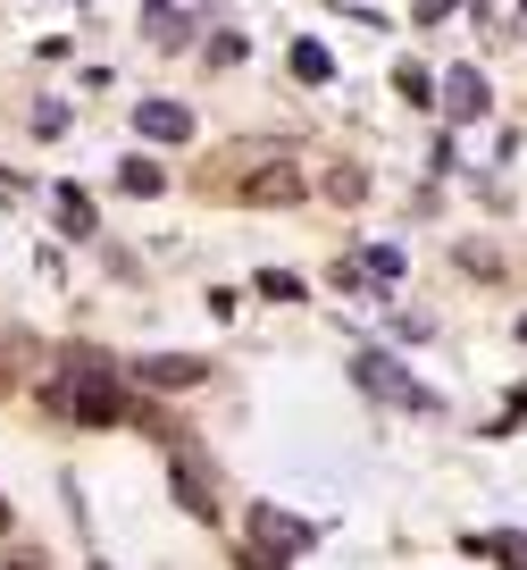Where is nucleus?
I'll return each mask as SVG.
<instances>
[{
	"instance_id": "1",
	"label": "nucleus",
	"mask_w": 527,
	"mask_h": 570,
	"mask_svg": "<svg viewBox=\"0 0 527 570\" xmlns=\"http://www.w3.org/2000/svg\"><path fill=\"white\" fill-rule=\"evenodd\" d=\"M243 529H251V546H243V570H285L294 553H310V520H294V512H277V503H251L243 512Z\"/></svg>"
},
{
	"instance_id": "2",
	"label": "nucleus",
	"mask_w": 527,
	"mask_h": 570,
	"mask_svg": "<svg viewBox=\"0 0 527 570\" xmlns=\"http://www.w3.org/2000/svg\"><path fill=\"white\" fill-rule=\"evenodd\" d=\"M351 377H360L369 394H386V403H402V411H436V394H427L394 353H360V361H351Z\"/></svg>"
},
{
	"instance_id": "3",
	"label": "nucleus",
	"mask_w": 527,
	"mask_h": 570,
	"mask_svg": "<svg viewBox=\"0 0 527 570\" xmlns=\"http://www.w3.org/2000/svg\"><path fill=\"white\" fill-rule=\"evenodd\" d=\"M176 495H185V512H193V520H218V495H210V462H201V445H176Z\"/></svg>"
},
{
	"instance_id": "4",
	"label": "nucleus",
	"mask_w": 527,
	"mask_h": 570,
	"mask_svg": "<svg viewBox=\"0 0 527 570\" xmlns=\"http://www.w3.org/2000/svg\"><path fill=\"white\" fill-rule=\"evenodd\" d=\"M301 185L310 177H301L294 160H268V168H251V177H235V194L243 202H301Z\"/></svg>"
},
{
	"instance_id": "5",
	"label": "nucleus",
	"mask_w": 527,
	"mask_h": 570,
	"mask_svg": "<svg viewBox=\"0 0 527 570\" xmlns=\"http://www.w3.org/2000/svg\"><path fill=\"white\" fill-rule=\"evenodd\" d=\"M135 126L151 142H185V135H193V109H185V101H135Z\"/></svg>"
},
{
	"instance_id": "6",
	"label": "nucleus",
	"mask_w": 527,
	"mask_h": 570,
	"mask_svg": "<svg viewBox=\"0 0 527 570\" xmlns=\"http://www.w3.org/2000/svg\"><path fill=\"white\" fill-rule=\"evenodd\" d=\"M444 118H486V76L477 68H444Z\"/></svg>"
},
{
	"instance_id": "7",
	"label": "nucleus",
	"mask_w": 527,
	"mask_h": 570,
	"mask_svg": "<svg viewBox=\"0 0 527 570\" xmlns=\"http://www.w3.org/2000/svg\"><path fill=\"white\" fill-rule=\"evenodd\" d=\"M135 377H142V386H201V361L193 353H142Z\"/></svg>"
},
{
	"instance_id": "8",
	"label": "nucleus",
	"mask_w": 527,
	"mask_h": 570,
	"mask_svg": "<svg viewBox=\"0 0 527 570\" xmlns=\"http://www.w3.org/2000/svg\"><path fill=\"white\" fill-rule=\"evenodd\" d=\"M76 420H84V428H109V420H118V386H109L101 370L76 386Z\"/></svg>"
},
{
	"instance_id": "9",
	"label": "nucleus",
	"mask_w": 527,
	"mask_h": 570,
	"mask_svg": "<svg viewBox=\"0 0 527 570\" xmlns=\"http://www.w3.org/2000/svg\"><path fill=\"white\" fill-rule=\"evenodd\" d=\"M142 26H151V42H159V51L193 42V9H168V0H151V18H142Z\"/></svg>"
},
{
	"instance_id": "10",
	"label": "nucleus",
	"mask_w": 527,
	"mask_h": 570,
	"mask_svg": "<svg viewBox=\"0 0 527 570\" xmlns=\"http://www.w3.org/2000/svg\"><path fill=\"white\" fill-rule=\"evenodd\" d=\"M51 210H59V227H68V235H92V227H101V218H92V202L76 194V185H51Z\"/></svg>"
},
{
	"instance_id": "11",
	"label": "nucleus",
	"mask_w": 527,
	"mask_h": 570,
	"mask_svg": "<svg viewBox=\"0 0 527 570\" xmlns=\"http://www.w3.org/2000/svg\"><path fill=\"white\" fill-rule=\"evenodd\" d=\"M294 76H301V85H327V76H335L327 42H310V35H301V42H294Z\"/></svg>"
},
{
	"instance_id": "12",
	"label": "nucleus",
	"mask_w": 527,
	"mask_h": 570,
	"mask_svg": "<svg viewBox=\"0 0 527 570\" xmlns=\"http://www.w3.org/2000/svg\"><path fill=\"white\" fill-rule=\"evenodd\" d=\"M118 185H126V194H142V202H151L159 185H168V168H159V160H126V168H118Z\"/></svg>"
},
{
	"instance_id": "13",
	"label": "nucleus",
	"mask_w": 527,
	"mask_h": 570,
	"mask_svg": "<svg viewBox=\"0 0 527 570\" xmlns=\"http://www.w3.org/2000/svg\"><path fill=\"white\" fill-rule=\"evenodd\" d=\"M260 294H268V303H301L310 285H301V277H285V268H260Z\"/></svg>"
},
{
	"instance_id": "14",
	"label": "nucleus",
	"mask_w": 527,
	"mask_h": 570,
	"mask_svg": "<svg viewBox=\"0 0 527 570\" xmlns=\"http://www.w3.org/2000/svg\"><path fill=\"white\" fill-rule=\"evenodd\" d=\"M327 194L335 202H360V194H369V177H360V168H327Z\"/></svg>"
},
{
	"instance_id": "15",
	"label": "nucleus",
	"mask_w": 527,
	"mask_h": 570,
	"mask_svg": "<svg viewBox=\"0 0 527 570\" xmlns=\"http://www.w3.org/2000/svg\"><path fill=\"white\" fill-rule=\"evenodd\" d=\"M486 553H494L503 570H527V537H486Z\"/></svg>"
},
{
	"instance_id": "16",
	"label": "nucleus",
	"mask_w": 527,
	"mask_h": 570,
	"mask_svg": "<svg viewBox=\"0 0 527 570\" xmlns=\"http://www.w3.org/2000/svg\"><path fill=\"white\" fill-rule=\"evenodd\" d=\"M453 9H460V0H419V26H444Z\"/></svg>"
},
{
	"instance_id": "17",
	"label": "nucleus",
	"mask_w": 527,
	"mask_h": 570,
	"mask_svg": "<svg viewBox=\"0 0 527 570\" xmlns=\"http://www.w3.org/2000/svg\"><path fill=\"white\" fill-rule=\"evenodd\" d=\"M9 570H42V562H9Z\"/></svg>"
},
{
	"instance_id": "18",
	"label": "nucleus",
	"mask_w": 527,
	"mask_h": 570,
	"mask_svg": "<svg viewBox=\"0 0 527 570\" xmlns=\"http://www.w3.org/2000/svg\"><path fill=\"white\" fill-rule=\"evenodd\" d=\"M0 529H9V503H0Z\"/></svg>"
},
{
	"instance_id": "19",
	"label": "nucleus",
	"mask_w": 527,
	"mask_h": 570,
	"mask_svg": "<svg viewBox=\"0 0 527 570\" xmlns=\"http://www.w3.org/2000/svg\"><path fill=\"white\" fill-rule=\"evenodd\" d=\"M519 18H527V0H519Z\"/></svg>"
},
{
	"instance_id": "20",
	"label": "nucleus",
	"mask_w": 527,
	"mask_h": 570,
	"mask_svg": "<svg viewBox=\"0 0 527 570\" xmlns=\"http://www.w3.org/2000/svg\"><path fill=\"white\" fill-rule=\"evenodd\" d=\"M519 336H527V320H519Z\"/></svg>"
}]
</instances>
